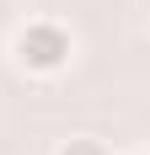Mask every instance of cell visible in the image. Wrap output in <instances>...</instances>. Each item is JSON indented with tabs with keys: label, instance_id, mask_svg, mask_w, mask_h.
<instances>
[{
	"label": "cell",
	"instance_id": "cell-2",
	"mask_svg": "<svg viewBox=\"0 0 150 155\" xmlns=\"http://www.w3.org/2000/svg\"><path fill=\"white\" fill-rule=\"evenodd\" d=\"M54 155H113V150H107L97 134H70V139L54 144Z\"/></svg>",
	"mask_w": 150,
	"mask_h": 155
},
{
	"label": "cell",
	"instance_id": "cell-1",
	"mask_svg": "<svg viewBox=\"0 0 150 155\" xmlns=\"http://www.w3.org/2000/svg\"><path fill=\"white\" fill-rule=\"evenodd\" d=\"M70 59H75V32L64 21H54V16H32V21H22L11 32V64L32 80L64 75Z\"/></svg>",
	"mask_w": 150,
	"mask_h": 155
}]
</instances>
